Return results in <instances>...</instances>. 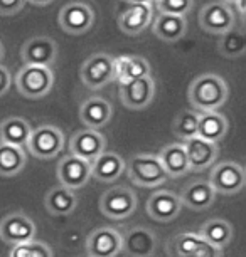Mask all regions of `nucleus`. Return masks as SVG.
Listing matches in <instances>:
<instances>
[{
	"mask_svg": "<svg viewBox=\"0 0 246 257\" xmlns=\"http://www.w3.org/2000/svg\"><path fill=\"white\" fill-rule=\"evenodd\" d=\"M125 172V160L117 153L103 152L98 158L91 162V177L98 182L112 183L120 178Z\"/></svg>",
	"mask_w": 246,
	"mask_h": 257,
	"instance_id": "nucleus-24",
	"label": "nucleus"
},
{
	"mask_svg": "<svg viewBox=\"0 0 246 257\" xmlns=\"http://www.w3.org/2000/svg\"><path fill=\"white\" fill-rule=\"evenodd\" d=\"M105 137L96 130H81L74 133L69 143V155H74L78 158H83L86 162H93L105 152Z\"/></svg>",
	"mask_w": 246,
	"mask_h": 257,
	"instance_id": "nucleus-18",
	"label": "nucleus"
},
{
	"mask_svg": "<svg viewBox=\"0 0 246 257\" xmlns=\"http://www.w3.org/2000/svg\"><path fill=\"white\" fill-rule=\"evenodd\" d=\"M12 84V76L4 64H0V96L7 94Z\"/></svg>",
	"mask_w": 246,
	"mask_h": 257,
	"instance_id": "nucleus-38",
	"label": "nucleus"
},
{
	"mask_svg": "<svg viewBox=\"0 0 246 257\" xmlns=\"http://www.w3.org/2000/svg\"><path fill=\"white\" fill-rule=\"evenodd\" d=\"M234 11L224 2L206 4L199 12V26L202 31L221 36L226 31L234 27Z\"/></svg>",
	"mask_w": 246,
	"mask_h": 257,
	"instance_id": "nucleus-9",
	"label": "nucleus"
},
{
	"mask_svg": "<svg viewBox=\"0 0 246 257\" xmlns=\"http://www.w3.org/2000/svg\"><path fill=\"white\" fill-rule=\"evenodd\" d=\"M81 81L90 89H101L112 81H115V64L113 57L107 52L90 56L83 62L79 71Z\"/></svg>",
	"mask_w": 246,
	"mask_h": 257,
	"instance_id": "nucleus-6",
	"label": "nucleus"
},
{
	"mask_svg": "<svg viewBox=\"0 0 246 257\" xmlns=\"http://www.w3.org/2000/svg\"><path fill=\"white\" fill-rule=\"evenodd\" d=\"M201 242V235L194 232H182V234L174 235L167 245L169 257H187L196 250Z\"/></svg>",
	"mask_w": 246,
	"mask_h": 257,
	"instance_id": "nucleus-32",
	"label": "nucleus"
},
{
	"mask_svg": "<svg viewBox=\"0 0 246 257\" xmlns=\"http://www.w3.org/2000/svg\"><path fill=\"white\" fill-rule=\"evenodd\" d=\"M137 195L128 187H112L101 195L100 210L105 217L113 220H123L137 210Z\"/></svg>",
	"mask_w": 246,
	"mask_h": 257,
	"instance_id": "nucleus-5",
	"label": "nucleus"
},
{
	"mask_svg": "<svg viewBox=\"0 0 246 257\" xmlns=\"http://www.w3.org/2000/svg\"><path fill=\"white\" fill-rule=\"evenodd\" d=\"M125 172L135 185L143 188H153L167 182V173L163 170L160 160L157 155L142 153L133 155L125 163Z\"/></svg>",
	"mask_w": 246,
	"mask_h": 257,
	"instance_id": "nucleus-2",
	"label": "nucleus"
},
{
	"mask_svg": "<svg viewBox=\"0 0 246 257\" xmlns=\"http://www.w3.org/2000/svg\"><path fill=\"white\" fill-rule=\"evenodd\" d=\"M64 148V135L57 126L41 124L31 132L27 150L34 158L52 160Z\"/></svg>",
	"mask_w": 246,
	"mask_h": 257,
	"instance_id": "nucleus-4",
	"label": "nucleus"
},
{
	"mask_svg": "<svg viewBox=\"0 0 246 257\" xmlns=\"http://www.w3.org/2000/svg\"><path fill=\"white\" fill-rule=\"evenodd\" d=\"M187 163H189L191 172H204L219 158V147L214 143H209L199 137L191 138L184 145Z\"/></svg>",
	"mask_w": 246,
	"mask_h": 257,
	"instance_id": "nucleus-17",
	"label": "nucleus"
},
{
	"mask_svg": "<svg viewBox=\"0 0 246 257\" xmlns=\"http://www.w3.org/2000/svg\"><path fill=\"white\" fill-rule=\"evenodd\" d=\"M218 193L214 192V188L211 187V183L207 180H196L187 183L184 190L179 195L182 205L194 212H204L207 210L216 200Z\"/></svg>",
	"mask_w": 246,
	"mask_h": 257,
	"instance_id": "nucleus-20",
	"label": "nucleus"
},
{
	"mask_svg": "<svg viewBox=\"0 0 246 257\" xmlns=\"http://www.w3.org/2000/svg\"><path fill=\"white\" fill-rule=\"evenodd\" d=\"M229 130L228 118L221 114L219 111H207V113H199V121H197V137L206 140L209 143L218 145L221 140L226 137Z\"/></svg>",
	"mask_w": 246,
	"mask_h": 257,
	"instance_id": "nucleus-23",
	"label": "nucleus"
},
{
	"mask_svg": "<svg viewBox=\"0 0 246 257\" xmlns=\"http://www.w3.org/2000/svg\"><path fill=\"white\" fill-rule=\"evenodd\" d=\"M187 257H223V250L214 245H211V244H207L206 240H202L201 244L196 247V250Z\"/></svg>",
	"mask_w": 246,
	"mask_h": 257,
	"instance_id": "nucleus-36",
	"label": "nucleus"
},
{
	"mask_svg": "<svg viewBox=\"0 0 246 257\" xmlns=\"http://www.w3.org/2000/svg\"><path fill=\"white\" fill-rule=\"evenodd\" d=\"M113 116V106L105 98L93 96L86 99L79 108V119L88 130H101L110 123Z\"/></svg>",
	"mask_w": 246,
	"mask_h": 257,
	"instance_id": "nucleus-19",
	"label": "nucleus"
},
{
	"mask_svg": "<svg viewBox=\"0 0 246 257\" xmlns=\"http://www.w3.org/2000/svg\"><path fill=\"white\" fill-rule=\"evenodd\" d=\"M78 205V197L74 190L57 185L47 192L44 198V207L51 215H69Z\"/></svg>",
	"mask_w": 246,
	"mask_h": 257,
	"instance_id": "nucleus-28",
	"label": "nucleus"
},
{
	"mask_svg": "<svg viewBox=\"0 0 246 257\" xmlns=\"http://www.w3.org/2000/svg\"><path fill=\"white\" fill-rule=\"evenodd\" d=\"M197 121H199V114L191 109H184L174 119L172 132L177 138L186 143L191 138L197 137Z\"/></svg>",
	"mask_w": 246,
	"mask_h": 257,
	"instance_id": "nucleus-33",
	"label": "nucleus"
},
{
	"mask_svg": "<svg viewBox=\"0 0 246 257\" xmlns=\"http://www.w3.org/2000/svg\"><path fill=\"white\" fill-rule=\"evenodd\" d=\"M31 132L32 128L27 119L19 118V116H9L0 123V143L24 148L27 147Z\"/></svg>",
	"mask_w": 246,
	"mask_h": 257,
	"instance_id": "nucleus-26",
	"label": "nucleus"
},
{
	"mask_svg": "<svg viewBox=\"0 0 246 257\" xmlns=\"http://www.w3.org/2000/svg\"><path fill=\"white\" fill-rule=\"evenodd\" d=\"M115 64V81L120 86L140 77L152 76V67L145 57L140 56H120L113 57Z\"/></svg>",
	"mask_w": 246,
	"mask_h": 257,
	"instance_id": "nucleus-21",
	"label": "nucleus"
},
{
	"mask_svg": "<svg viewBox=\"0 0 246 257\" xmlns=\"http://www.w3.org/2000/svg\"><path fill=\"white\" fill-rule=\"evenodd\" d=\"M26 6V0H0V16H16Z\"/></svg>",
	"mask_w": 246,
	"mask_h": 257,
	"instance_id": "nucleus-37",
	"label": "nucleus"
},
{
	"mask_svg": "<svg viewBox=\"0 0 246 257\" xmlns=\"http://www.w3.org/2000/svg\"><path fill=\"white\" fill-rule=\"evenodd\" d=\"M57 22L66 34L81 36L93 27L95 11L85 2H69L59 11Z\"/></svg>",
	"mask_w": 246,
	"mask_h": 257,
	"instance_id": "nucleus-8",
	"label": "nucleus"
},
{
	"mask_svg": "<svg viewBox=\"0 0 246 257\" xmlns=\"http://www.w3.org/2000/svg\"><path fill=\"white\" fill-rule=\"evenodd\" d=\"M187 31L186 17L181 16H169V14H160L152 24V32L157 39L163 42H177L184 37Z\"/></svg>",
	"mask_w": 246,
	"mask_h": 257,
	"instance_id": "nucleus-27",
	"label": "nucleus"
},
{
	"mask_svg": "<svg viewBox=\"0 0 246 257\" xmlns=\"http://www.w3.org/2000/svg\"><path fill=\"white\" fill-rule=\"evenodd\" d=\"M125 2H128L130 6H138V4H142V6H150L152 0H125Z\"/></svg>",
	"mask_w": 246,
	"mask_h": 257,
	"instance_id": "nucleus-39",
	"label": "nucleus"
},
{
	"mask_svg": "<svg viewBox=\"0 0 246 257\" xmlns=\"http://www.w3.org/2000/svg\"><path fill=\"white\" fill-rule=\"evenodd\" d=\"M26 2H31L34 6H49L54 0H26Z\"/></svg>",
	"mask_w": 246,
	"mask_h": 257,
	"instance_id": "nucleus-40",
	"label": "nucleus"
},
{
	"mask_svg": "<svg viewBox=\"0 0 246 257\" xmlns=\"http://www.w3.org/2000/svg\"><path fill=\"white\" fill-rule=\"evenodd\" d=\"M152 24V6H130L118 16V27L127 36H138Z\"/></svg>",
	"mask_w": 246,
	"mask_h": 257,
	"instance_id": "nucleus-22",
	"label": "nucleus"
},
{
	"mask_svg": "<svg viewBox=\"0 0 246 257\" xmlns=\"http://www.w3.org/2000/svg\"><path fill=\"white\" fill-rule=\"evenodd\" d=\"M155 98V81L152 76L140 77L120 86V101L128 109H145Z\"/></svg>",
	"mask_w": 246,
	"mask_h": 257,
	"instance_id": "nucleus-10",
	"label": "nucleus"
},
{
	"mask_svg": "<svg viewBox=\"0 0 246 257\" xmlns=\"http://www.w3.org/2000/svg\"><path fill=\"white\" fill-rule=\"evenodd\" d=\"M182 210V202L177 193L171 190H158L147 200L148 217L157 222H171Z\"/></svg>",
	"mask_w": 246,
	"mask_h": 257,
	"instance_id": "nucleus-16",
	"label": "nucleus"
},
{
	"mask_svg": "<svg viewBox=\"0 0 246 257\" xmlns=\"http://www.w3.org/2000/svg\"><path fill=\"white\" fill-rule=\"evenodd\" d=\"M157 234L147 227L135 225L122 234V252L130 257H152L155 254Z\"/></svg>",
	"mask_w": 246,
	"mask_h": 257,
	"instance_id": "nucleus-13",
	"label": "nucleus"
},
{
	"mask_svg": "<svg viewBox=\"0 0 246 257\" xmlns=\"http://www.w3.org/2000/svg\"><path fill=\"white\" fill-rule=\"evenodd\" d=\"M158 11L169 16H181L186 17L194 6V0H155Z\"/></svg>",
	"mask_w": 246,
	"mask_h": 257,
	"instance_id": "nucleus-35",
	"label": "nucleus"
},
{
	"mask_svg": "<svg viewBox=\"0 0 246 257\" xmlns=\"http://www.w3.org/2000/svg\"><path fill=\"white\" fill-rule=\"evenodd\" d=\"M199 235L202 240L207 242V244H211V245H214L223 250L226 245L231 244L234 230H233V225H231L228 220L211 219L202 224Z\"/></svg>",
	"mask_w": 246,
	"mask_h": 257,
	"instance_id": "nucleus-29",
	"label": "nucleus"
},
{
	"mask_svg": "<svg viewBox=\"0 0 246 257\" xmlns=\"http://www.w3.org/2000/svg\"><path fill=\"white\" fill-rule=\"evenodd\" d=\"M90 257H117L122 252V234L113 227H98L86 237Z\"/></svg>",
	"mask_w": 246,
	"mask_h": 257,
	"instance_id": "nucleus-14",
	"label": "nucleus"
},
{
	"mask_svg": "<svg viewBox=\"0 0 246 257\" xmlns=\"http://www.w3.org/2000/svg\"><path fill=\"white\" fill-rule=\"evenodd\" d=\"M4 56H6V51H4V44L0 42V64H2V61H4Z\"/></svg>",
	"mask_w": 246,
	"mask_h": 257,
	"instance_id": "nucleus-41",
	"label": "nucleus"
},
{
	"mask_svg": "<svg viewBox=\"0 0 246 257\" xmlns=\"http://www.w3.org/2000/svg\"><path fill=\"white\" fill-rule=\"evenodd\" d=\"M211 187L221 195H234L243 190L246 183L244 168L236 162H221L211 170L209 180Z\"/></svg>",
	"mask_w": 246,
	"mask_h": 257,
	"instance_id": "nucleus-7",
	"label": "nucleus"
},
{
	"mask_svg": "<svg viewBox=\"0 0 246 257\" xmlns=\"http://www.w3.org/2000/svg\"><path fill=\"white\" fill-rule=\"evenodd\" d=\"M16 86L19 93L29 99L44 98L54 88V72L51 67L24 64L16 76Z\"/></svg>",
	"mask_w": 246,
	"mask_h": 257,
	"instance_id": "nucleus-3",
	"label": "nucleus"
},
{
	"mask_svg": "<svg viewBox=\"0 0 246 257\" xmlns=\"http://www.w3.org/2000/svg\"><path fill=\"white\" fill-rule=\"evenodd\" d=\"M9 257H54L51 247L39 240H29L12 247Z\"/></svg>",
	"mask_w": 246,
	"mask_h": 257,
	"instance_id": "nucleus-34",
	"label": "nucleus"
},
{
	"mask_svg": "<svg viewBox=\"0 0 246 257\" xmlns=\"http://www.w3.org/2000/svg\"><path fill=\"white\" fill-rule=\"evenodd\" d=\"M91 178V163L74 155H66L57 163V180L62 187L76 190L85 187Z\"/></svg>",
	"mask_w": 246,
	"mask_h": 257,
	"instance_id": "nucleus-15",
	"label": "nucleus"
},
{
	"mask_svg": "<svg viewBox=\"0 0 246 257\" xmlns=\"http://www.w3.org/2000/svg\"><path fill=\"white\" fill-rule=\"evenodd\" d=\"M22 61L26 66L51 67L57 59V44L47 36H36L24 42L21 49Z\"/></svg>",
	"mask_w": 246,
	"mask_h": 257,
	"instance_id": "nucleus-11",
	"label": "nucleus"
},
{
	"mask_svg": "<svg viewBox=\"0 0 246 257\" xmlns=\"http://www.w3.org/2000/svg\"><path fill=\"white\" fill-rule=\"evenodd\" d=\"M157 157L160 160L162 167L166 170L169 178H181V177H186L187 173L191 172L189 163H187L184 145L169 143L160 150V153H158Z\"/></svg>",
	"mask_w": 246,
	"mask_h": 257,
	"instance_id": "nucleus-25",
	"label": "nucleus"
},
{
	"mask_svg": "<svg viewBox=\"0 0 246 257\" xmlns=\"http://www.w3.org/2000/svg\"><path fill=\"white\" fill-rule=\"evenodd\" d=\"M229 96L228 84L221 76L206 72V74L197 76L191 82L189 91H187V99L201 113L207 111H218L226 103Z\"/></svg>",
	"mask_w": 246,
	"mask_h": 257,
	"instance_id": "nucleus-1",
	"label": "nucleus"
},
{
	"mask_svg": "<svg viewBox=\"0 0 246 257\" xmlns=\"http://www.w3.org/2000/svg\"><path fill=\"white\" fill-rule=\"evenodd\" d=\"M218 51L221 56L228 57V59H238V57L243 56L246 51V36L243 29L233 27L224 34H221Z\"/></svg>",
	"mask_w": 246,
	"mask_h": 257,
	"instance_id": "nucleus-31",
	"label": "nucleus"
},
{
	"mask_svg": "<svg viewBox=\"0 0 246 257\" xmlns=\"http://www.w3.org/2000/svg\"><path fill=\"white\" fill-rule=\"evenodd\" d=\"M219 2H224V4H228V6H231L233 7L236 2H238V0H219Z\"/></svg>",
	"mask_w": 246,
	"mask_h": 257,
	"instance_id": "nucleus-42",
	"label": "nucleus"
},
{
	"mask_svg": "<svg viewBox=\"0 0 246 257\" xmlns=\"http://www.w3.org/2000/svg\"><path fill=\"white\" fill-rule=\"evenodd\" d=\"M34 237H36V224L26 213L12 212L0 220V239L7 244H24L34 240Z\"/></svg>",
	"mask_w": 246,
	"mask_h": 257,
	"instance_id": "nucleus-12",
	"label": "nucleus"
},
{
	"mask_svg": "<svg viewBox=\"0 0 246 257\" xmlns=\"http://www.w3.org/2000/svg\"><path fill=\"white\" fill-rule=\"evenodd\" d=\"M27 163L24 148L14 145L0 143V177H16L22 172Z\"/></svg>",
	"mask_w": 246,
	"mask_h": 257,
	"instance_id": "nucleus-30",
	"label": "nucleus"
}]
</instances>
